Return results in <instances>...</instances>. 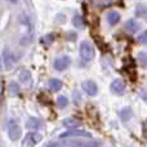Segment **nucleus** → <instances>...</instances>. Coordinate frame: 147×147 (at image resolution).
<instances>
[{"label": "nucleus", "mask_w": 147, "mask_h": 147, "mask_svg": "<svg viewBox=\"0 0 147 147\" xmlns=\"http://www.w3.org/2000/svg\"><path fill=\"white\" fill-rule=\"evenodd\" d=\"M53 40H54V34H48V35L44 38V41H45L47 44L53 43Z\"/></svg>", "instance_id": "nucleus-23"}, {"label": "nucleus", "mask_w": 147, "mask_h": 147, "mask_svg": "<svg viewBox=\"0 0 147 147\" xmlns=\"http://www.w3.org/2000/svg\"><path fill=\"white\" fill-rule=\"evenodd\" d=\"M119 116H120V119H121V120L127 121V120L132 116V110L128 109V107H125V109H123L121 111L119 112Z\"/></svg>", "instance_id": "nucleus-16"}, {"label": "nucleus", "mask_w": 147, "mask_h": 147, "mask_svg": "<svg viewBox=\"0 0 147 147\" xmlns=\"http://www.w3.org/2000/svg\"><path fill=\"white\" fill-rule=\"evenodd\" d=\"M80 56L83 58V61L88 62V61H92L94 57V49H93V45H92L89 41H83L80 44Z\"/></svg>", "instance_id": "nucleus-2"}, {"label": "nucleus", "mask_w": 147, "mask_h": 147, "mask_svg": "<svg viewBox=\"0 0 147 147\" xmlns=\"http://www.w3.org/2000/svg\"><path fill=\"white\" fill-rule=\"evenodd\" d=\"M9 89H10V93H12V94H18V93H20V85H18L17 83H14V81H12V83H10Z\"/></svg>", "instance_id": "nucleus-21"}, {"label": "nucleus", "mask_w": 147, "mask_h": 147, "mask_svg": "<svg viewBox=\"0 0 147 147\" xmlns=\"http://www.w3.org/2000/svg\"><path fill=\"white\" fill-rule=\"evenodd\" d=\"M3 59H4V66H5V69H8V70L12 69V67L14 66V63H16V57H14V54H13L8 48H5L4 52H3Z\"/></svg>", "instance_id": "nucleus-7"}, {"label": "nucleus", "mask_w": 147, "mask_h": 147, "mask_svg": "<svg viewBox=\"0 0 147 147\" xmlns=\"http://www.w3.org/2000/svg\"><path fill=\"white\" fill-rule=\"evenodd\" d=\"M66 146L67 147H99L101 142H98L96 140H92V138H88V140H74L67 142Z\"/></svg>", "instance_id": "nucleus-1"}, {"label": "nucleus", "mask_w": 147, "mask_h": 147, "mask_svg": "<svg viewBox=\"0 0 147 147\" xmlns=\"http://www.w3.org/2000/svg\"><path fill=\"white\" fill-rule=\"evenodd\" d=\"M41 141V136L36 132H31V133H27L23 138V142H22V146L23 147H35L36 143H39Z\"/></svg>", "instance_id": "nucleus-3"}, {"label": "nucleus", "mask_w": 147, "mask_h": 147, "mask_svg": "<svg viewBox=\"0 0 147 147\" xmlns=\"http://www.w3.org/2000/svg\"><path fill=\"white\" fill-rule=\"evenodd\" d=\"M125 30L130 34H136L140 30V23L136 20H128L127 22H125Z\"/></svg>", "instance_id": "nucleus-10"}, {"label": "nucleus", "mask_w": 147, "mask_h": 147, "mask_svg": "<svg viewBox=\"0 0 147 147\" xmlns=\"http://www.w3.org/2000/svg\"><path fill=\"white\" fill-rule=\"evenodd\" d=\"M136 14H137V17H141V18H145L147 16V8L145 5L140 4L137 8H136Z\"/></svg>", "instance_id": "nucleus-17"}, {"label": "nucleus", "mask_w": 147, "mask_h": 147, "mask_svg": "<svg viewBox=\"0 0 147 147\" xmlns=\"http://www.w3.org/2000/svg\"><path fill=\"white\" fill-rule=\"evenodd\" d=\"M45 147H62V145L59 142H49Z\"/></svg>", "instance_id": "nucleus-25"}, {"label": "nucleus", "mask_w": 147, "mask_h": 147, "mask_svg": "<svg viewBox=\"0 0 147 147\" xmlns=\"http://www.w3.org/2000/svg\"><path fill=\"white\" fill-rule=\"evenodd\" d=\"M112 1H114V0H93V4L96 5V7L103 8V7H109V5H111Z\"/></svg>", "instance_id": "nucleus-18"}, {"label": "nucleus", "mask_w": 147, "mask_h": 147, "mask_svg": "<svg viewBox=\"0 0 147 147\" xmlns=\"http://www.w3.org/2000/svg\"><path fill=\"white\" fill-rule=\"evenodd\" d=\"M61 138H70V137H81V138H90V133L85 132V130H81V129H71V130H67V132L62 133L59 136Z\"/></svg>", "instance_id": "nucleus-6"}, {"label": "nucleus", "mask_w": 147, "mask_h": 147, "mask_svg": "<svg viewBox=\"0 0 147 147\" xmlns=\"http://www.w3.org/2000/svg\"><path fill=\"white\" fill-rule=\"evenodd\" d=\"M138 59H140L141 65L142 66H147V53H145V52H141L140 54H138Z\"/></svg>", "instance_id": "nucleus-22"}, {"label": "nucleus", "mask_w": 147, "mask_h": 147, "mask_svg": "<svg viewBox=\"0 0 147 147\" xmlns=\"http://www.w3.org/2000/svg\"><path fill=\"white\" fill-rule=\"evenodd\" d=\"M8 1H9V3H12V4H16V3L18 1V0H8Z\"/></svg>", "instance_id": "nucleus-26"}, {"label": "nucleus", "mask_w": 147, "mask_h": 147, "mask_svg": "<svg viewBox=\"0 0 147 147\" xmlns=\"http://www.w3.org/2000/svg\"><path fill=\"white\" fill-rule=\"evenodd\" d=\"M72 25L78 28H83L84 27V21H83V17L80 14H75L72 17Z\"/></svg>", "instance_id": "nucleus-14"}, {"label": "nucleus", "mask_w": 147, "mask_h": 147, "mask_svg": "<svg viewBox=\"0 0 147 147\" xmlns=\"http://www.w3.org/2000/svg\"><path fill=\"white\" fill-rule=\"evenodd\" d=\"M0 70H1V59H0Z\"/></svg>", "instance_id": "nucleus-27"}, {"label": "nucleus", "mask_w": 147, "mask_h": 147, "mask_svg": "<svg viewBox=\"0 0 147 147\" xmlns=\"http://www.w3.org/2000/svg\"><path fill=\"white\" fill-rule=\"evenodd\" d=\"M67 103H69V101H67V98L65 96H59L58 98H57V106L61 107V109H63V107L67 106Z\"/></svg>", "instance_id": "nucleus-20"}, {"label": "nucleus", "mask_w": 147, "mask_h": 147, "mask_svg": "<svg viewBox=\"0 0 147 147\" xmlns=\"http://www.w3.org/2000/svg\"><path fill=\"white\" fill-rule=\"evenodd\" d=\"M70 63H71V58L69 56H59L54 59L53 65L57 71H63V70H66L70 66Z\"/></svg>", "instance_id": "nucleus-5"}, {"label": "nucleus", "mask_w": 147, "mask_h": 147, "mask_svg": "<svg viewBox=\"0 0 147 147\" xmlns=\"http://www.w3.org/2000/svg\"><path fill=\"white\" fill-rule=\"evenodd\" d=\"M79 124H80V123H79V120H76V119H66V120L63 121V125H65V127H69V128L78 127Z\"/></svg>", "instance_id": "nucleus-19"}, {"label": "nucleus", "mask_w": 147, "mask_h": 147, "mask_svg": "<svg viewBox=\"0 0 147 147\" xmlns=\"http://www.w3.org/2000/svg\"><path fill=\"white\" fill-rule=\"evenodd\" d=\"M62 81L59 80V79H52L51 81H49V88H51V90L53 92H58L62 89Z\"/></svg>", "instance_id": "nucleus-12"}, {"label": "nucleus", "mask_w": 147, "mask_h": 147, "mask_svg": "<svg viewBox=\"0 0 147 147\" xmlns=\"http://www.w3.org/2000/svg\"><path fill=\"white\" fill-rule=\"evenodd\" d=\"M138 40L141 41V43H147V30L145 32H142L140 36H138Z\"/></svg>", "instance_id": "nucleus-24"}, {"label": "nucleus", "mask_w": 147, "mask_h": 147, "mask_svg": "<svg viewBox=\"0 0 147 147\" xmlns=\"http://www.w3.org/2000/svg\"><path fill=\"white\" fill-rule=\"evenodd\" d=\"M20 80L22 81V83H30V80H31V74L28 70H22L20 74Z\"/></svg>", "instance_id": "nucleus-15"}, {"label": "nucleus", "mask_w": 147, "mask_h": 147, "mask_svg": "<svg viewBox=\"0 0 147 147\" xmlns=\"http://www.w3.org/2000/svg\"><path fill=\"white\" fill-rule=\"evenodd\" d=\"M21 134H22V129L21 127L17 124L16 121H9V125H8V136L12 141H17L20 140Z\"/></svg>", "instance_id": "nucleus-4"}, {"label": "nucleus", "mask_w": 147, "mask_h": 147, "mask_svg": "<svg viewBox=\"0 0 147 147\" xmlns=\"http://www.w3.org/2000/svg\"><path fill=\"white\" fill-rule=\"evenodd\" d=\"M107 21H109V23H110L111 26L116 25V23L120 21V16H119V13H116V12H111V13H109V14H107Z\"/></svg>", "instance_id": "nucleus-13"}, {"label": "nucleus", "mask_w": 147, "mask_h": 147, "mask_svg": "<svg viewBox=\"0 0 147 147\" xmlns=\"http://www.w3.org/2000/svg\"><path fill=\"white\" fill-rule=\"evenodd\" d=\"M41 127V121L36 117H30L26 123V128L27 129H31V130H38L39 128Z\"/></svg>", "instance_id": "nucleus-11"}, {"label": "nucleus", "mask_w": 147, "mask_h": 147, "mask_svg": "<svg viewBox=\"0 0 147 147\" xmlns=\"http://www.w3.org/2000/svg\"><path fill=\"white\" fill-rule=\"evenodd\" d=\"M83 90L85 92L88 96H92L94 97L97 93H98V86H97V84L94 83L93 80H86L83 83Z\"/></svg>", "instance_id": "nucleus-8"}, {"label": "nucleus", "mask_w": 147, "mask_h": 147, "mask_svg": "<svg viewBox=\"0 0 147 147\" xmlns=\"http://www.w3.org/2000/svg\"><path fill=\"white\" fill-rule=\"evenodd\" d=\"M111 90L115 94H123L125 90V83L121 79H115L111 83Z\"/></svg>", "instance_id": "nucleus-9"}]
</instances>
